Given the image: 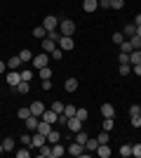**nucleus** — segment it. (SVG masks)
<instances>
[{"instance_id":"obj_34","label":"nucleus","mask_w":141,"mask_h":158,"mask_svg":"<svg viewBox=\"0 0 141 158\" xmlns=\"http://www.w3.org/2000/svg\"><path fill=\"white\" fill-rule=\"evenodd\" d=\"M111 38H113V43H115V45H120L122 40H125V33H122V31H118V33H113Z\"/></svg>"},{"instance_id":"obj_53","label":"nucleus","mask_w":141,"mask_h":158,"mask_svg":"<svg viewBox=\"0 0 141 158\" xmlns=\"http://www.w3.org/2000/svg\"><path fill=\"white\" fill-rule=\"evenodd\" d=\"M5 69H7V64H5V61H0V73H5Z\"/></svg>"},{"instance_id":"obj_43","label":"nucleus","mask_w":141,"mask_h":158,"mask_svg":"<svg viewBox=\"0 0 141 158\" xmlns=\"http://www.w3.org/2000/svg\"><path fill=\"white\" fill-rule=\"evenodd\" d=\"M64 106H66V104H61V102H54V104H52V111H57V113H64Z\"/></svg>"},{"instance_id":"obj_24","label":"nucleus","mask_w":141,"mask_h":158,"mask_svg":"<svg viewBox=\"0 0 141 158\" xmlns=\"http://www.w3.org/2000/svg\"><path fill=\"white\" fill-rule=\"evenodd\" d=\"M14 90H17V92H19V94H28V90H31V85H28L26 80H21V83H19V85H17V87H14Z\"/></svg>"},{"instance_id":"obj_31","label":"nucleus","mask_w":141,"mask_h":158,"mask_svg":"<svg viewBox=\"0 0 141 158\" xmlns=\"http://www.w3.org/2000/svg\"><path fill=\"white\" fill-rule=\"evenodd\" d=\"M19 73H21V80L31 83V78H33V71H31V69H24V71H19Z\"/></svg>"},{"instance_id":"obj_19","label":"nucleus","mask_w":141,"mask_h":158,"mask_svg":"<svg viewBox=\"0 0 141 158\" xmlns=\"http://www.w3.org/2000/svg\"><path fill=\"white\" fill-rule=\"evenodd\" d=\"M129 64H132V66L141 64V50H132V52H129Z\"/></svg>"},{"instance_id":"obj_47","label":"nucleus","mask_w":141,"mask_h":158,"mask_svg":"<svg viewBox=\"0 0 141 158\" xmlns=\"http://www.w3.org/2000/svg\"><path fill=\"white\" fill-rule=\"evenodd\" d=\"M132 127H141V116H132Z\"/></svg>"},{"instance_id":"obj_42","label":"nucleus","mask_w":141,"mask_h":158,"mask_svg":"<svg viewBox=\"0 0 141 158\" xmlns=\"http://www.w3.org/2000/svg\"><path fill=\"white\" fill-rule=\"evenodd\" d=\"M104 130H106V132L113 130V118H104Z\"/></svg>"},{"instance_id":"obj_17","label":"nucleus","mask_w":141,"mask_h":158,"mask_svg":"<svg viewBox=\"0 0 141 158\" xmlns=\"http://www.w3.org/2000/svg\"><path fill=\"white\" fill-rule=\"evenodd\" d=\"M64 87H66V92H75L78 90V78H68L64 83Z\"/></svg>"},{"instance_id":"obj_5","label":"nucleus","mask_w":141,"mask_h":158,"mask_svg":"<svg viewBox=\"0 0 141 158\" xmlns=\"http://www.w3.org/2000/svg\"><path fill=\"white\" fill-rule=\"evenodd\" d=\"M57 45H59V43H57V40H52L49 35H45V38H42V52L52 54L54 50H57Z\"/></svg>"},{"instance_id":"obj_36","label":"nucleus","mask_w":141,"mask_h":158,"mask_svg":"<svg viewBox=\"0 0 141 158\" xmlns=\"http://www.w3.org/2000/svg\"><path fill=\"white\" fill-rule=\"evenodd\" d=\"M125 7V0H111V10H122Z\"/></svg>"},{"instance_id":"obj_40","label":"nucleus","mask_w":141,"mask_h":158,"mask_svg":"<svg viewBox=\"0 0 141 158\" xmlns=\"http://www.w3.org/2000/svg\"><path fill=\"white\" fill-rule=\"evenodd\" d=\"M49 57H52V59H64V50H61V47H57V50H54Z\"/></svg>"},{"instance_id":"obj_55","label":"nucleus","mask_w":141,"mask_h":158,"mask_svg":"<svg viewBox=\"0 0 141 158\" xmlns=\"http://www.w3.org/2000/svg\"><path fill=\"white\" fill-rule=\"evenodd\" d=\"M0 153H5V146H2V144H0Z\"/></svg>"},{"instance_id":"obj_4","label":"nucleus","mask_w":141,"mask_h":158,"mask_svg":"<svg viewBox=\"0 0 141 158\" xmlns=\"http://www.w3.org/2000/svg\"><path fill=\"white\" fill-rule=\"evenodd\" d=\"M59 47L64 50V52H71L75 47V43H73V35H61L59 38Z\"/></svg>"},{"instance_id":"obj_45","label":"nucleus","mask_w":141,"mask_h":158,"mask_svg":"<svg viewBox=\"0 0 141 158\" xmlns=\"http://www.w3.org/2000/svg\"><path fill=\"white\" fill-rule=\"evenodd\" d=\"M99 10H111V0H99Z\"/></svg>"},{"instance_id":"obj_18","label":"nucleus","mask_w":141,"mask_h":158,"mask_svg":"<svg viewBox=\"0 0 141 158\" xmlns=\"http://www.w3.org/2000/svg\"><path fill=\"white\" fill-rule=\"evenodd\" d=\"M38 156H42V158H49V156H52V144H42L40 149H38Z\"/></svg>"},{"instance_id":"obj_41","label":"nucleus","mask_w":141,"mask_h":158,"mask_svg":"<svg viewBox=\"0 0 141 158\" xmlns=\"http://www.w3.org/2000/svg\"><path fill=\"white\" fill-rule=\"evenodd\" d=\"M96 142H99V144H108V132L104 130V132L99 135V137H96Z\"/></svg>"},{"instance_id":"obj_44","label":"nucleus","mask_w":141,"mask_h":158,"mask_svg":"<svg viewBox=\"0 0 141 158\" xmlns=\"http://www.w3.org/2000/svg\"><path fill=\"white\" fill-rule=\"evenodd\" d=\"M132 156L141 158V144H134V146H132Z\"/></svg>"},{"instance_id":"obj_54","label":"nucleus","mask_w":141,"mask_h":158,"mask_svg":"<svg viewBox=\"0 0 141 158\" xmlns=\"http://www.w3.org/2000/svg\"><path fill=\"white\" fill-rule=\"evenodd\" d=\"M136 35H139V38H141V26H136Z\"/></svg>"},{"instance_id":"obj_38","label":"nucleus","mask_w":141,"mask_h":158,"mask_svg":"<svg viewBox=\"0 0 141 158\" xmlns=\"http://www.w3.org/2000/svg\"><path fill=\"white\" fill-rule=\"evenodd\" d=\"M129 116H141V106L139 104H132V106H129Z\"/></svg>"},{"instance_id":"obj_56","label":"nucleus","mask_w":141,"mask_h":158,"mask_svg":"<svg viewBox=\"0 0 141 158\" xmlns=\"http://www.w3.org/2000/svg\"><path fill=\"white\" fill-rule=\"evenodd\" d=\"M139 50H141V43H139Z\"/></svg>"},{"instance_id":"obj_7","label":"nucleus","mask_w":141,"mask_h":158,"mask_svg":"<svg viewBox=\"0 0 141 158\" xmlns=\"http://www.w3.org/2000/svg\"><path fill=\"white\" fill-rule=\"evenodd\" d=\"M42 144H47V135H42V132H35L33 137H31V146H33V149H40Z\"/></svg>"},{"instance_id":"obj_20","label":"nucleus","mask_w":141,"mask_h":158,"mask_svg":"<svg viewBox=\"0 0 141 158\" xmlns=\"http://www.w3.org/2000/svg\"><path fill=\"white\" fill-rule=\"evenodd\" d=\"M122 33H125V38H132V35H136V24H134V21H132V24H127Z\"/></svg>"},{"instance_id":"obj_51","label":"nucleus","mask_w":141,"mask_h":158,"mask_svg":"<svg viewBox=\"0 0 141 158\" xmlns=\"http://www.w3.org/2000/svg\"><path fill=\"white\" fill-rule=\"evenodd\" d=\"M52 87V80H42V90H49Z\"/></svg>"},{"instance_id":"obj_35","label":"nucleus","mask_w":141,"mask_h":158,"mask_svg":"<svg viewBox=\"0 0 141 158\" xmlns=\"http://www.w3.org/2000/svg\"><path fill=\"white\" fill-rule=\"evenodd\" d=\"M33 35H35V38H45V35H47V31H45L42 26H35V28H33Z\"/></svg>"},{"instance_id":"obj_28","label":"nucleus","mask_w":141,"mask_h":158,"mask_svg":"<svg viewBox=\"0 0 141 158\" xmlns=\"http://www.w3.org/2000/svg\"><path fill=\"white\" fill-rule=\"evenodd\" d=\"M87 139H89V137H87V132H82V130H80V132H75V142H78V144L85 146V142H87Z\"/></svg>"},{"instance_id":"obj_3","label":"nucleus","mask_w":141,"mask_h":158,"mask_svg":"<svg viewBox=\"0 0 141 158\" xmlns=\"http://www.w3.org/2000/svg\"><path fill=\"white\" fill-rule=\"evenodd\" d=\"M42 28H45L47 33H49V31H57V28H59V19H57V17H52V14H49V17H45V19H42Z\"/></svg>"},{"instance_id":"obj_52","label":"nucleus","mask_w":141,"mask_h":158,"mask_svg":"<svg viewBox=\"0 0 141 158\" xmlns=\"http://www.w3.org/2000/svg\"><path fill=\"white\" fill-rule=\"evenodd\" d=\"M134 24H136V26H141V14H136V17H134Z\"/></svg>"},{"instance_id":"obj_14","label":"nucleus","mask_w":141,"mask_h":158,"mask_svg":"<svg viewBox=\"0 0 141 158\" xmlns=\"http://www.w3.org/2000/svg\"><path fill=\"white\" fill-rule=\"evenodd\" d=\"M42 111H45V104H42V102H33V104H31V113H33V116H42Z\"/></svg>"},{"instance_id":"obj_8","label":"nucleus","mask_w":141,"mask_h":158,"mask_svg":"<svg viewBox=\"0 0 141 158\" xmlns=\"http://www.w3.org/2000/svg\"><path fill=\"white\" fill-rule=\"evenodd\" d=\"M66 125H68V130H71V132H80L82 130V120L78 118V116H71Z\"/></svg>"},{"instance_id":"obj_16","label":"nucleus","mask_w":141,"mask_h":158,"mask_svg":"<svg viewBox=\"0 0 141 158\" xmlns=\"http://www.w3.org/2000/svg\"><path fill=\"white\" fill-rule=\"evenodd\" d=\"M19 59H21V64H28V61H33V52H31V50H21Z\"/></svg>"},{"instance_id":"obj_50","label":"nucleus","mask_w":141,"mask_h":158,"mask_svg":"<svg viewBox=\"0 0 141 158\" xmlns=\"http://www.w3.org/2000/svg\"><path fill=\"white\" fill-rule=\"evenodd\" d=\"M132 71H134L136 76H141V64H134V66H132Z\"/></svg>"},{"instance_id":"obj_29","label":"nucleus","mask_w":141,"mask_h":158,"mask_svg":"<svg viewBox=\"0 0 141 158\" xmlns=\"http://www.w3.org/2000/svg\"><path fill=\"white\" fill-rule=\"evenodd\" d=\"M132 50H134V47H132V43H129V40H122V43H120V52L129 54V52H132Z\"/></svg>"},{"instance_id":"obj_48","label":"nucleus","mask_w":141,"mask_h":158,"mask_svg":"<svg viewBox=\"0 0 141 158\" xmlns=\"http://www.w3.org/2000/svg\"><path fill=\"white\" fill-rule=\"evenodd\" d=\"M118 59H120V64H129V54L120 52V57H118Z\"/></svg>"},{"instance_id":"obj_10","label":"nucleus","mask_w":141,"mask_h":158,"mask_svg":"<svg viewBox=\"0 0 141 158\" xmlns=\"http://www.w3.org/2000/svg\"><path fill=\"white\" fill-rule=\"evenodd\" d=\"M7 83H10L12 87H17L21 83V73L19 71H10V73H7Z\"/></svg>"},{"instance_id":"obj_2","label":"nucleus","mask_w":141,"mask_h":158,"mask_svg":"<svg viewBox=\"0 0 141 158\" xmlns=\"http://www.w3.org/2000/svg\"><path fill=\"white\" fill-rule=\"evenodd\" d=\"M49 64V54L47 52H42V54H33V69H45V66Z\"/></svg>"},{"instance_id":"obj_33","label":"nucleus","mask_w":141,"mask_h":158,"mask_svg":"<svg viewBox=\"0 0 141 158\" xmlns=\"http://www.w3.org/2000/svg\"><path fill=\"white\" fill-rule=\"evenodd\" d=\"M118 71H120V76H129V73H132V64H120Z\"/></svg>"},{"instance_id":"obj_6","label":"nucleus","mask_w":141,"mask_h":158,"mask_svg":"<svg viewBox=\"0 0 141 158\" xmlns=\"http://www.w3.org/2000/svg\"><path fill=\"white\" fill-rule=\"evenodd\" d=\"M38 123H40V116H33V113H31V116L24 120V125H26L28 132H35V130H38Z\"/></svg>"},{"instance_id":"obj_26","label":"nucleus","mask_w":141,"mask_h":158,"mask_svg":"<svg viewBox=\"0 0 141 158\" xmlns=\"http://www.w3.org/2000/svg\"><path fill=\"white\" fill-rule=\"evenodd\" d=\"M75 111H78V106H73V104H66V106H64V116H66V118L75 116Z\"/></svg>"},{"instance_id":"obj_32","label":"nucleus","mask_w":141,"mask_h":158,"mask_svg":"<svg viewBox=\"0 0 141 158\" xmlns=\"http://www.w3.org/2000/svg\"><path fill=\"white\" fill-rule=\"evenodd\" d=\"M75 116H78V118H80L82 123H85V120L89 118V111H87V109H78V111H75Z\"/></svg>"},{"instance_id":"obj_12","label":"nucleus","mask_w":141,"mask_h":158,"mask_svg":"<svg viewBox=\"0 0 141 158\" xmlns=\"http://www.w3.org/2000/svg\"><path fill=\"white\" fill-rule=\"evenodd\" d=\"M82 10H85V12H96V10H99V0H85V2H82Z\"/></svg>"},{"instance_id":"obj_46","label":"nucleus","mask_w":141,"mask_h":158,"mask_svg":"<svg viewBox=\"0 0 141 158\" xmlns=\"http://www.w3.org/2000/svg\"><path fill=\"white\" fill-rule=\"evenodd\" d=\"M31 156V151L28 149H21V151H17V158H28Z\"/></svg>"},{"instance_id":"obj_15","label":"nucleus","mask_w":141,"mask_h":158,"mask_svg":"<svg viewBox=\"0 0 141 158\" xmlns=\"http://www.w3.org/2000/svg\"><path fill=\"white\" fill-rule=\"evenodd\" d=\"M66 153V149L61 146V142H57V144H52V158H59V156H64Z\"/></svg>"},{"instance_id":"obj_11","label":"nucleus","mask_w":141,"mask_h":158,"mask_svg":"<svg viewBox=\"0 0 141 158\" xmlns=\"http://www.w3.org/2000/svg\"><path fill=\"white\" fill-rule=\"evenodd\" d=\"M66 151L71 153V156H82V153H85V146H82V144H78V142H73V144L68 146Z\"/></svg>"},{"instance_id":"obj_23","label":"nucleus","mask_w":141,"mask_h":158,"mask_svg":"<svg viewBox=\"0 0 141 158\" xmlns=\"http://www.w3.org/2000/svg\"><path fill=\"white\" fill-rule=\"evenodd\" d=\"M7 66H10L12 71H17V69H19V66H21V59H19V54H17V57H10V61H7Z\"/></svg>"},{"instance_id":"obj_25","label":"nucleus","mask_w":141,"mask_h":158,"mask_svg":"<svg viewBox=\"0 0 141 158\" xmlns=\"http://www.w3.org/2000/svg\"><path fill=\"white\" fill-rule=\"evenodd\" d=\"M17 116H19V118H21V120H26V118H28V116H31V106H21L19 111H17Z\"/></svg>"},{"instance_id":"obj_21","label":"nucleus","mask_w":141,"mask_h":158,"mask_svg":"<svg viewBox=\"0 0 141 158\" xmlns=\"http://www.w3.org/2000/svg\"><path fill=\"white\" fill-rule=\"evenodd\" d=\"M96 153H99L101 158H108V156H111V146H108V144H99V149H96Z\"/></svg>"},{"instance_id":"obj_22","label":"nucleus","mask_w":141,"mask_h":158,"mask_svg":"<svg viewBox=\"0 0 141 158\" xmlns=\"http://www.w3.org/2000/svg\"><path fill=\"white\" fill-rule=\"evenodd\" d=\"M96 149H99V142H96V139H92V137H89L87 142H85V151H96Z\"/></svg>"},{"instance_id":"obj_30","label":"nucleus","mask_w":141,"mask_h":158,"mask_svg":"<svg viewBox=\"0 0 141 158\" xmlns=\"http://www.w3.org/2000/svg\"><path fill=\"white\" fill-rule=\"evenodd\" d=\"M57 142H61L59 132H49V135H47V144H57Z\"/></svg>"},{"instance_id":"obj_13","label":"nucleus","mask_w":141,"mask_h":158,"mask_svg":"<svg viewBox=\"0 0 141 158\" xmlns=\"http://www.w3.org/2000/svg\"><path fill=\"white\" fill-rule=\"evenodd\" d=\"M101 116H104V118H113L115 116L113 104H101Z\"/></svg>"},{"instance_id":"obj_27","label":"nucleus","mask_w":141,"mask_h":158,"mask_svg":"<svg viewBox=\"0 0 141 158\" xmlns=\"http://www.w3.org/2000/svg\"><path fill=\"white\" fill-rule=\"evenodd\" d=\"M120 156L122 158H129V156H132V144H122L120 146Z\"/></svg>"},{"instance_id":"obj_1","label":"nucleus","mask_w":141,"mask_h":158,"mask_svg":"<svg viewBox=\"0 0 141 158\" xmlns=\"http://www.w3.org/2000/svg\"><path fill=\"white\" fill-rule=\"evenodd\" d=\"M59 33L61 35H73L75 33V21L73 19H59Z\"/></svg>"},{"instance_id":"obj_39","label":"nucleus","mask_w":141,"mask_h":158,"mask_svg":"<svg viewBox=\"0 0 141 158\" xmlns=\"http://www.w3.org/2000/svg\"><path fill=\"white\" fill-rule=\"evenodd\" d=\"M40 78L42 80H49V78H52V71H49L47 66H45V69H40Z\"/></svg>"},{"instance_id":"obj_37","label":"nucleus","mask_w":141,"mask_h":158,"mask_svg":"<svg viewBox=\"0 0 141 158\" xmlns=\"http://www.w3.org/2000/svg\"><path fill=\"white\" fill-rule=\"evenodd\" d=\"M2 146H5V151H12V149H14V139H12V137H7L5 142H2Z\"/></svg>"},{"instance_id":"obj_9","label":"nucleus","mask_w":141,"mask_h":158,"mask_svg":"<svg viewBox=\"0 0 141 158\" xmlns=\"http://www.w3.org/2000/svg\"><path fill=\"white\" fill-rule=\"evenodd\" d=\"M40 118H42V120H47V123H52V125H54V123L59 120V113H57V111H52V109H49V111H47V109H45Z\"/></svg>"},{"instance_id":"obj_49","label":"nucleus","mask_w":141,"mask_h":158,"mask_svg":"<svg viewBox=\"0 0 141 158\" xmlns=\"http://www.w3.org/2000/svg\"><path fill=\"white\" fill-rule=\"evenodd\" d=\"M21 142H24V144H28V146H31V135H21Z\"/></svg>"}]
</instances>
